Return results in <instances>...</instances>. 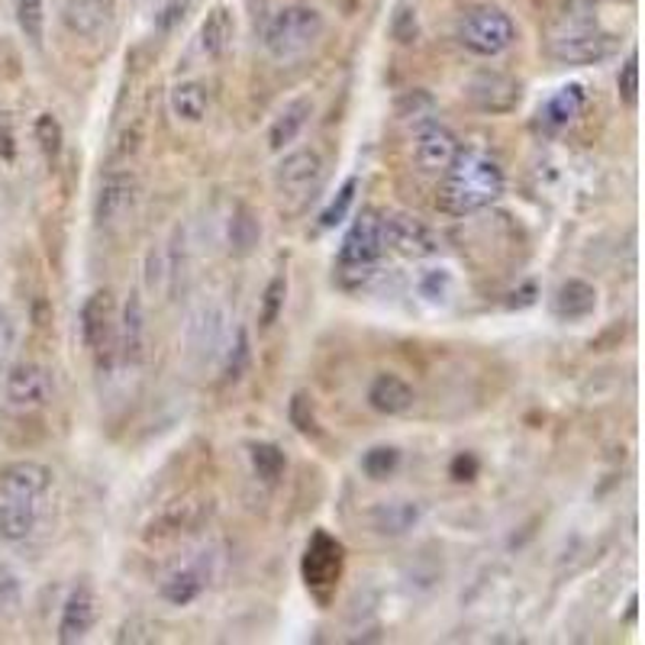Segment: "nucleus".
<instances>
[{
  "instance_id": "2f4dec72",
  "label": "nucleus",
  "mask_w": 645,
  "mask_h": 645,
  "mask_svg": "<svg viewBox=\"0 0 645 645\" xmlns=\"http://www.w3.org/2000/svg\"><path fill=\"white\" fill-rule=\"evenodd\" d=\"M13 10H17V23H20L23 36L33 45L43 43L45 0H13Z\"/></svg>"
},
{
  "instance_id": "4c0bfd02",
  "label": "nucleus",
  "mask_w": 645,
  "mask_h": 645,
  "mask_svg": "<svg viewBox=\"0 0 645 645\" xmlns=\"http://www.w3.org/2000/svg\"><path fill=\"white\" fill-rule=\"evenodd\" d=\"M420 294L430 303H445L452 294V275L445 268H432L420 278Z\"/></svg>"
},
{
  "instance_id": "6ab92c4d",
  "label": "nucleus",
  "mask_w": 645,
  "mask_h": 645,
  "mask_svg": "<svg viewBox=\"0 0 645 645\" xmlns=\"http://www.w3.org/2000/svg\"><path fill=\"white\" fill-rule=\"evenodd\" d=\"M417 404V390L394 372H381L368 387V407L381 417H404Z\"/></svg>"
},
{
  "instance_id": "c9c22d12",
  "label": "nucleus",
  "mask_w": 645,
  "mask_h": 645,
  "mask_svg": "<svg viewBox=\"0 0 645 645\" xmlns=\"http://www.w3.org/2000/svg\"><path fill=\"white\" fill-rule=\"evenodd\" d=\"M23 603V581L10 565H0V616H13Z\"/></svg>"
},
{
  "instance_id": "79ce46f5",
  "label": "nucleus",
  "mask_w": 645,
  "mask_h": 645,
  "mask_svg": "<svg viewBox=\"0 0 645 645\" xmlns=\"http://www.w3.org/2000/svg\"><path fill=\"white\" fill-rule=\"evenodd\" d=\"M159 636H155V626L152 623H146V620H129L120 626V633H117V643H155Z\"/></svg>"
},
{
  "instance_id": "dca6fc26",
  "label": "nucleus",
  "mask_w": 645,
  "mask_h": 645,
  "mask_svg": "<svg viewBox=\"0 0 645 645\" xmlns=\"http://www.w3.org/2000/svg\"><path fill=\"white\" fill-rule=\"evenodd\" d=\"M465 97L481 114H510L519 104V85L501 72H481L465 85Z\"/></svg>"
},
{
  "instance_id": "ddd939ff",
  "label": "nucleus",
  "mask_w": 645,
  "mask_h": 645,
  "mask_svg": "<svg viewBox=\"0 0 645 645\" xmlns=\"http://www.w3.org/2000/svg\"><path fill=\"white\" fill-rule=\"evenodd\" d=\"M82 340L100 358L117 340V307L110 291H94L82 307Z\"/></svg>"
},
{
  "instance_id": "0eeeda50",
  "label": "nucleus",
  "mask_w": 645,
  "mask_h": 645,
  "mask_svg": "<svg viewBox=\"0 0 645 645\" xmlns=\"http://www.w3.org/2000/svg\"><path fill=\"white\" fill-rule=\"evenodd\" d=\"M323 155L316 149H294L288 152L275 172H271V181H275V191L281 201H294V204H303L307 197H313V191L320 187L323 181Z\"/></svg>"
},
{
  "instance_id": "1a4fd4ad",
  "label": "nucleus",
  "mask_w": 645,
  "mask_h": 645,
  "mask_svg": "<svg viewBox=\"0 0 645 645\" xmlns=\"http://www.w3.org/2000/svg\"><path fill=\"white\" fill-rule=\"evenodd\" d=\"M385 256V229H381V214L365 207L362 214L352 219L348 233L340 249V265L343 271H368Z\"/></svg>"
},
{
  "instance_id": "4468645a",
  "label": "nucleus",
  "mask_w": 645,
  "mask_h": 645,
  "mask_svg": "<svg viewBox=\"0 0 645 645\" xmlns=\"http://www.w3.org/2000/svg\"><path fill=\"white\" fill-rule=\"evenodd\" d=\"M52 487V472L45 469L43 462H13L0 472V497H10V501H23V504H33L40 507Z\"/></svg>"
},
{
  "instance_id": "bb28decb",
  "label": "nucleus",
  "mask_w": 645,
  "mask_h": 645,
  "mask_svg": "<svg viewBox=\"0 0 645 645\" xmlns=\"http://www.w3.org/2000/svg\"><path fill=\"white\" fill-rule=\"evenodd\" d=\"M204 588H207V574L201 571V568H174L172 574L162 581V598L172 603V606H187V603H194L201 594H204Z\"/></svg>"
},
{
  "instance_id": "c85d7f7f",
  "label": "nucleus",
  "mask_w": 645,
  "mask_h": 645,
  "mask_svg": "<svg viewBox=\"0 0 645 645\" xmlns=\"http://www.w3.org/2000/svg\"><path fill=\"white\" fill-rule=\"evenodd\" d=\"M207 514H211V501L204 504L197 497H184V501H172L165 514L159 516V523L165 526V533H181V529H194Z\"/></svg>"
},
{
  "instance_id": "2eb2a0df",
  "label": "nucleus",
  "mask_w": 645,
  "mask_h": 645,
  "mask_svg": "<svg viewBox=\"0 0 645 645\" xmlns=\"http://www.w3.org/2000/svg\"><path fill=\"white\" fill-rule=\"evenodd\" d=\"M97 616H100V601H97L94 588L90 584L72 588V594L62 603V616H58V643L75 645L87 639Z\"/></svg>"
},
{
  "instance_id": "5701e85b",
  "label": "nucleus",
  "mask_w": 645,
  "mask_h": 645,
  "mask_svg": "<svg viewBox=\"0 0 645 645\" xmlns=\"http://www.w3.org/2000/svg\"><path fill=\"white\" fill-rule=\"evenodd\" d=\"M310 114H313L310 97H298V100L284 104V110H281V114L271 120V127H268V146H271L275 152H281L284 146H291V142L303 132V127H307Z\"/></svg>"
},
{
  "instance_id": "f3484780",
  "label": "nucleus",
  "mask_w": 645,
  "mask_h": 645,
  "mask_svg": "<svg viewBox=\"0 0 645 645\" xmlns=\"http://www.w3.org/2000/svg\"><path fill=\"white\" fill-rule=\"evenodd\" d=\"M114 13L117 0H62V20L82 40L100 36L114 23Z\"/></svg>"
},
{
  "instance_id": "9d476101",
  "label": "nucleus",
  "mask_w": 645,
  "mask_h": 645,
  "mask_svg": "<svg viewBox=\"0 0 645 645\" xmlns=\"http://www.w3.org/2000/svg\"><path fill=\"white\" fill-rule=\"evenodd\" d=\"M3 397L13 410H43L52 400V372L40 362H17L3 372Z\"/></svg>"
},
{
  "instance_id": "7c9ffc66",
  "label": "nucleus",
  "mask_w": 645,
  "mask_h": 645,
  "mask_svg": "<svg viewBox=\"0 0 645 645\" xmlns=\"http://www.w3.org/2000/svg\"><path fill=\"white\" fill-rule=\"evenodd\" d=\"M284 298H288V278L284 275H275L261 294V310H258V323L261 330H271L278 323V316L284 313Z\"/></svg>"
},
{
  "instance_id": "412c9836",
  "label": "nucleus",
  "mask_w": 645,
  "mask_h": 645,
  "mask_svg": "<svg viewBox=\"0 0 645 645\" xmlns=\"http://www.w3.org/2000/svg\"><path fill=\"white\" fill-rule=\"evenodd\" d=\"M584 104H588V94L581 85H565L559 87L542 107H539V127L549 129V132H559V129L571 127L581 114H584Z\"/></svg>"
},
{
  "instance_id": "7ed1b4c3",
  "label": "nucleus",
  "mask_w": 645,
  "mask_h": 645,
  "mask_svg": "<svg viewBox=\"0 0 645 645\" xmlns=\"http://www.w3.org/2000/svg\"><path fill=\"white\" fill-rule=\"evenodd\" d=\"M613 33H606L591 13H565L549 36V55L561 65H598L613 55Z\"/></svg>"
},
{
  "instance_id": "58836bf2",
  "label": "nucleus",
  "mask_w": 645,
  "mask_h": 645,
  "mask_svg": "<svg viewBox=\"0 0 645 645\" xmlns=\"http://www.w3.org/2000/svg\"><path fill=\"white\" fill-rule=\"evenodd\" d=\"M616 87H620V97H623L630 107H636V100H639V55H636V52L623 62L620 78H616Z\"/></svg>"
},
{
  "instance_id": "ea45409f",
  "label": "nucleus",
  "mask_w": 645,
  "mask_h": 645,
  "mask_svg": "<svg viewBox=\"0 0 645 645\" xmlns=\"http://www.w3.org/2000/svg\"><path fill=\"white\" fill-rule=\"evenodd\" d=\"M291 423L303 436H313L316 432V413H313V404H310L307 394H294V400H291Z\"/></svg>"
},
{
  "instance_id": "4be33fe9",
  "label": "nucleus",
  "mask_w": 645,
  "mask_h": 645,
  "mask_svg": "<svg viewBox=\"0 0 645 645\" xmlns=\"http://www.w3.org/2000/svg\"><path fill=\"white\" fill-rule=\"evenodd\" d=\"M420 516H423V507L417 501L397 497V501H381L372 510V526L381 536H404V533H410L420 523Z\"/></svg>"
},
{
  "instance_id": "473e14b6",
  "label": "nucleus",
  "mask_w": 645,
  "mask_h": 645,
  "mask_svg": "<svg viewBox=\"0 0 645 645\" xmlns=\"http://www.w3.org/2000/svg\"><path fill=\"white\" fill-rule=\"evenodd\" d=\"M397 465H400V449L394 445H375L362 455V472L372 481H385L387 474L397 472Z\"/></svg>"
},
{
  "instance_id": "f257e3e1",
  "label": "nucleus",
  "mask_w": 645,
  "mask_h": 645,
  "mask_svg": "<svg viewBox=\"0 0 645 645\" xmlns=\"http://www.w3.org/2000/svg\"><path fill=\"white\" fill-rule=\"evenodd\" d=\"M507 181L504 169L484 152H459L455 162L442 174L439 184V207L452 216H469L487 211L501 201Z\"/></svg>"
},
{
  "instance_id": "f03ea898",
  "label": "nucleus",
  "mask_w": 645,
  "mask_h": 645,
  "mask_svg": "<svg viewBox=\"0 0 645 645\" xmlns=\"http://www.w3.org/2000/svg\"><path fill=\"white\" fill-rule=\"evenodd\" d=\"M323 30H326V23H323V13L316 7L291 3V7H281L278 13H271V20L265 23V33H261V45H265L268 58L294 62L320 43Z\"/></svg>"
},
{
  "instance_id": "393cba45",
  "label": "nucleus",
  "mask_w": 645,
  "mask_h": 645,
  "mask_svg": "<svg viewBox=\"0 0 645 645\" xmlns=\"http://www.w3.org/2000/svg\"><path fill=\"white\" fill-rule=\"evenodd\" d=\"M40 523V507L33 504H23V501H10V497H0V539L3 542H23L33 536Z\"/></svg>"
},
{
  "instance_id": "aec40b11",
  "label": "nucleus",
  "mask_w": 645,
  "mask_h": 645,
  "mask_svg": "<svg viewBox=\"0 0 645 645\" xmlns=\"http://www.w3.org/2000/svg\"><path fill=\"white\" fill-rule=\"evenodd\" d=\"M594 310H598V288L584 278L561 281L556 294H552V313L559 316L561 323L588 320V316H594Z\"/></svg>"
},
{
  "instance_id": "a878e982",
  "label": "nucleus",
  "mask_w": 645,
  "mask_h": 645,
  "mask_svg": "<svg viewBox=\"0 0 645 645\" xmlns=\"http://www.w3.org/2000/svg\"><path fill=\"white\" fill-rule=\"evenodd\" d=\"M169 107H172V114L178 120L201 123L207 117V110H211V90L201 82H181L169 94Z\"/></svg>"
},
{
  "instance_id": "a18cd8bd",
  "label": "nucleus",
  "mask_w": 645,
  "mask_h": 645,
  "mask_svg": "<svg viewBox=\"0 0 645 645\" xmlns=\"http://www.w3.org/2000/svg\"><path fill=\"white\" fill-rule=\"evenodd\" d=\"M13 152H17V146H13V132H10V123L7 120H0V159H13Z\"/></svg>"
},
{
  "instance_id": "20e7f679",
  "label": "nucleus",
  "mask_w": 645,
  "mask_h": 645,
  "mask_svg": "<svg viewBox=\"0 0 645 645\" xmlns=\"http://www.w3.org/2000/svg\"><path fill=\"white\" fill-rule=\"evenodd\" d=\"M455 40L472 55L497 58L516 43V23L501 7L481 3V7H472L462 13V20L455 26Z\"/></svg>"
},
{
  "instance_id": "f8f14e48",
  "label": "nucleus",
  "mask_w": 645,
  "mask_h": 645,
  "mask_svg": "<svg viewBox=\"0 0 645 645\" xmlns=\"http://www.w3.org/2000/svg\"><path fill=\"white\" fill-rule=\"evenodd\" d=\"M459 152H462V146L455 139V132L449 127H442V123H432L430 120V123L417 127V132H413V165H417V172L442 178L445 169L455 162Z\"/></svg>"
},
{
  "instance_id": "72a5a7b5",
  "label": "nucleus",
  "mask_w": 645,
  "mask_h": 645,
  "mask_svg": "<svg viewBox=\"0 0 645 645\" xmlns=\"http://www.w3.org/2000/svg\"><path fill=\"white\" fill-rule=\"evenodd\" d=\"M36 142H40V149H43V155L49 162H55L62 155V149H65V129H62V123L52 114H40L36 117Z\"/></svg>"
},
{
  "instance_id": "c03bdc74",
  "label": "nucleus",
  "mask_w": 645,
  "mask_h": 645,
  "mask_svg": "<svg viewBox=\"0 0 645 645\" xmlns=\"http://www.w3.org/2000/svg\"><path fill=\"white\" fill-rule=\"evenodd\" d=\"M474 472H477V462H474L472 455H459V459L452 462V474H455L459 481H472Z\"/></svg>"
},
{
  "instance_id": "cd10ccee",
  "label": "nucleus",
  "mask_w": 645,
  "mask_h": 645,
  "mask_svg": "<svg viewBox=\"0 0 645 645\" xmlns=\"http://www.w3.org/2000/svg\"><path fill=\"white\" fill-rule=\"evenodd\" d=\"M258 239H261V223H258V216L246 207V204H239L233 216H229V249L236 252V256H249L252 249L258 246Z\"/></svg>"
},
{
  "instance_id": "f704fd0d",
  "label": "nucleus",
  "mask_w": 645,
  "mask_h": 645,
  "mask_svg": "<svg viewBox=\"0 0 645 645\" xmlns=\"http://www.w3.org/2000/svg\"><path fill=\"white\" fill-rule=\"evenodd\" d=\"M223 375L226 378H239L246 362H249V333L246 330H236L233 340H226V348H223Z\"/></svg>"
},
{
  "instance_id": "a19ab883",
  "label": "nucleus",
  "mask_w": 645,
  "mask_h": 645,
  "mask_svg": "<svg viewBox=\"0 0 645 645\" xmlns=\"http://www.w3.org/2000/svg\"><path fill=\"white\" fill-rule=\"evenodd\" d=\"M187 7H191V0H165V3L159 7V13H155V30H159V33H172L174 26L184 20Z\"/></svg>"
},
{
  "instance_id": "6e6552de",
  "label": "nucleus",
  "mask_w": 645,
  "mask_h": 645,
  "mask_svg": "<svg viewBox=\"0 0 645 645\" xmlns=\"http://www.w3.org/2000/svg\"><path fill=\"white\" fill-rule=\"evenodd\" d=\"M343 542L333 539L330 533H313L307 552H303V581L307 588L326 603L330 594L336 591L340 584V574H343Z\"/></svg>"
},
{
  "instance_id": "37998d69",
  "label": "nucleus",
  "mask_w": 645,
  "mask_h": 645,
  "mask_svg": "<svg viewBox=\"0 0 645 645\" xmlns=\"http://www.w3.org/2000/svg\"><path fill=\"white\" fill-rule=\"evenodd\" d=\"M13 348H17V326H13L10 313H0V375L10 368Z\"/></svg>"
},
{
  "instance_id": "b1692460",
  "label": "nucleus",
  "mask_w": 645,
  "mask_h": 645,
  "mask_svg": "<svg viewBox=\"0 0 645 645\" xmlns=\"http://www.w3.org/2000/svg\"><path fill=\"white\" fill-rule=\"evenodd\" d=\"M233 36H236V20H233V10L229 7H214L204 23H201V52L207 58H219L229 45H233Z\"/></svg>"
},
{
  "instance_id": "9b49d317",
  "label": "nucleus",
  "mask_w": 645,
  "mask_h": 645,
  "mask_svg": "<svg viewBox=\"0 0 645 645\" xmlns=\"http://www.w3.org/2000/svg\"><path fill=\"white\" fill-rule=\"evenodd\" d=\"M385 229V249H394L404 258H432L439 252V236L430 223L413 214L381 216Z\"/></svg>"
},
{
  "instance_id": "c756f323",
  "label": "nucleus",
  "mask_w": 645,
  "mask_h": 645,
  "mask_svg": "<svg viewBox=\"0 0 645 645\" xmlns=\"http://www.w3.org/2000/svg\"><path fill=\"white\" fill-rule=\"evenodd\" d=\"M249 459H252V469H256V474L265 484H275L284 474V469H288V459H284V452L275 442H258V445H252Z\"/></svg>"
},
{
  "instance_id": "e433bc0d",
  "label": "nucleus",
  "mask_w": 645,
  "mask_h": 645,
  "mask_svg": "<svg viewBox=\"0 0 645 645\" xmlns=\"http://www.w3.org/2000/svg\"><path fill=\"white\" fill-rule=\"evenodd\" d=\"M355 191H358V178H348L343 187H340V194L330 201V207L320 214V226H323V229H333L336 223H343L345 214H348V207L355 204Z\"/></svg>"
},
{
  "instance_id": "39448f33",
  "label": "nucleus",
  "mask_w": 645,
  "mask_h": 645,
  "mask_svg": "<svg viewBox=\"0 0 645 645\" xmlns=\"http://www.w3.org/2000/svg\"><path fill=\"white\" fill-rule=\"evenodd\" d=\"M139 207V181L129 172H110L100 178L94 197V223L104 233L123 229Z\"/></svg>"
},
{
  "instance_id": "423d86ee",
  "label": "nucleus",
  "mask_w": 645,
  "mask_h": 645,
  "mask_svg": "<svg viewBox=\"0 0 645 645\" xmlns=\"http://www.w3.org/2000/svg\"><path fill=\"white\" fill-rule=\"evenodd\" d=\"M229 340V330H226V313L219 303H201L191 316H187V326H184V355L194 362V365H211L214 358L223 355Z\"/></svg>"
},
{
  "instance_id": "a211bd4d",
  "label": "nucleus",
  "mask_w": 645,
  "mask_h": 645,
  "mask_svg": "<svg viewBox=\"0 0 645 645\" xmlns=\"http://www.w3.org/2000/svg\"><path fill=\"white\" fill-rule=\"evenodd\" d=\"M146 307H142V298L139 291H132L123 303V313L117 320V348H120V358L127 365H139L146 358Z\"/></svg>"
}]
</instances>
